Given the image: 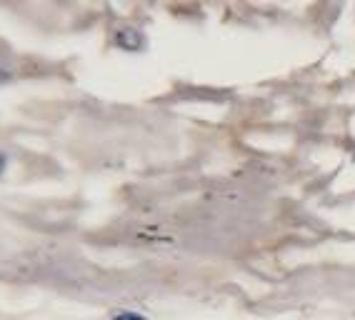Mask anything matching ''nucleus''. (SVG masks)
<instances>
[{
    "label": "nucleus",
    "instance_id": "nucleus-1",
    "mask_svg": "<svg viewBox=\"0 0 355 320\" xmlns=\"http://www.w3.org/2000/svg\"><path fill=\"white\" fill-rule=\"evenodd\" d=\"M115 45L128 53H138L146 48V38H143V33H138L135 28H121V30L115 33Z\"/></svg>",
    "mask_w": 355,
    "mask_h": 320
},
{
    "label": "nucleus",
    "instance_id": "nucleus-2",
    "mask_svg": "<svg viewBox=\"0 0 355 320\" xmlns=\"http://www.w3.org/2000/svg\"><path fill=\"white\" fill-rule=\"evenodd\" d=\"M110 320H150V318H146L143 313H135V310H115L110 315Z\"/></svg>",
    "mask_w": 355,
    "mask_h": 320
},
{
    "label": "nucleus",
    "instance_id": "nucleus-3",
    "mask_svg": "<svg viewBox=\"0 0 355 320\" xmlns=\"http://www.w3.org/2000/svg\"><path fill=\"white\" fill-rule=\"evenodd\" d=\"M6 168H8V155H6V153H0V175L6 173Z\"/></svg>",
    "mask_w": 355,
    "mask_h": 320
}]
</instances>
